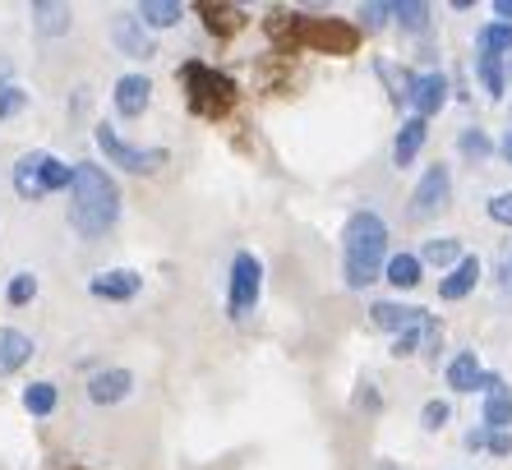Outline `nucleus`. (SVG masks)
I'll return each mask as SVG.
<instances>
[{
	"label": "nucleus",
	"instance_id": "f257e3e1",
	"mask_svg": "<svg viewBox=\"0 0 512 470\" xmlns=\"http://www.w3.org/2000/svg\"><path fill=\"white\" fill-rule=\"evenodd\" d=\"M268 37L277 42V51H282V56H296V51H319V56H356L360 24L277 10V14H268Z\"/></svg>",
	"mask_w": 512,
	"mask_h": 470
},
{
	"label": "nucleus",
	"instance_id": "f03ea898",
	"mask_svg": "<svg viewBox=\"0 0 512 470\" xmlns=\"http://www.w3.org/2000/svg\"><path fill=\"white\" fill-rule=\"evenodd\" d=\"M120 222V185L107 176V166L74 162L70 185V226L84 240H102Z\"/></svg>",
	"mask_w": 512,
	"mask_h": 470
},
{
	"label": "nucleus",
	"instance_id": "7ed1b4c3",
	"mask_svg": "<svg viewBox=\"0 0 512 470\" xmlns=\"http://www.w3.org/2000/svg\"><path fill=\"white\" fill-rule=\"evenodd\" d=\"M388 268V222L374 208H360L346 217L342 231V277L351 291H365Z\"/></svg>",
	"mask_w": 512,
	"mask_h": 470
},
{
	"label": "nucleus",
	"instance_id": "20e7f679",
	"mask_svg": "<svg viewBox=\"0 0 512 470\" xmlns=\"http://www.w3.org/2000/svg\"><path fill=\"white\" fill-rule=\"evenodd\" d=\"M180 83H185V102L199 120H227L240 102V88L231 74L203 65V60H185L180 65Z\"/></svg>",
	"mask_w": 512,
	"mask_h": 470
},
{
	"label": "nucleus",
	"instance_id": "39448f33",
	"mask_svg": "<svg viewBox=\"0 0 512 470\" xmlns=\"http://www.w3.org/2000/svg\"><path fill=\"white\" fill-rule=\"evenodd\" d=\"M10 185L24 203H37V199H47V194L70 189L74 185V166L60 162V157L47 153V148H33V153H24L19 162H14Z\"/></svg>",
	"mask_w": 512,
	"mask_h": 470
},
{
	"label": "nucleus",
	"instance_id": "423d86ee",
	"mask_svg": "<svg viewBox=\"0 0 512 470\" xmlns=\"http://www.w3.org/2000/svg\"><path fill=\"white\" fill-rule=\"evenodd\" d=\"M93 139H97V148H102V157H107L111 166H120V171H130V176H153V171H162V166L171 162L167 148H134V143L120 139V130L107 125V120H97Z\"/></svg>",
	"mask_w": 512,
	"mask_h": 470
},
{
	"label": "nucleus",
	"instance_id": "0eeeda50",
	"mask_svg": "<svg viewBox=\"0 0 512 470\" xmlns=\"http://www.w3.org/2000/svg\"><path fill=\"white\" fill-rule=\"evenodd\" d=\"M259 295H263V263L259 254L240 249L231 259V286H227V314L231 318H250L259 309Z\"/></svg>",
	"mask_w": 512,
	"mask_h": 470
},
{
	"label": "nucleus",
	"instance_id": "6e6552de",
	"mask_svg": "<svg viewBox=\"0 0 512 470\" xmlns=\"http://www.w3.org/2000/svg\"><path fill=\"white\" fill-rule=\"evenodd\" d=\"M448 199H453V171H448L443 162H434L425 176H420L416 194H411V217H416V222H425L429 212L448 208Z\"/></svg>",
	"mask_w": 512,
	"mask_h": 470
},
{
	"label": "nucleus",
	"instance_id": "1a4fd4ad",
	"mask_svg": "<svg viewBox=\"0 0 512 470\" xmlns=\"http://www.w3.org/2000/svg\"><path fill=\"white\" fill-rule=\"evenodd\" d=\"M139 291H143V272H134V268H102L88 277V295L107 300V305H125Z\"/></svg>",
	"mask_w": 512,
	"mask_h": 470
},
{
	"label": "nucleus",
	"instance_id": "9d476101",
	"mask_svg": "<svg viewBox=\"0 0 512 470\" xmlns=\"http://www.w3.org/2000/svg\"><path fill=\"white\" fill-rule=\"evenodd\" d=\"M443 102H448V74H439V70L411 74V88H406V106H411L420 120L439 116Z\"/></svg>",
	"mask_w": 512,
	"mask_h": 470
},
{
	"label": "nucleus",
	"instance_id": "9b49d317",
	"mask_svg": "<svg viewBox=\"0 0 512 470\" xmlns=\"http://www.w3.org/2000/svg\"><path fill=\"white\" fill-rule=\"evenodd\" d=\"M111 42H116V51H125L134 60H153V51H157L153 33L139 24V14H116L111 19Z\"/></svg>",
	"mask_w": 512,
	"mask_h": 470
},
{
	"label": "nucleus",
	"instance_id": "f8f14e48",
	"mask_svg": "<svg viewBox=\"0 0 512 470\" xmlns=\"http://www.w3.org/2000/svg\"><path fill=\"white\" fill-rule=\"evenodd\" d=\"M111 102H116V116H125V120L143 116L148 102H153V79H148V74H120Z\"/></svg>",
	"mask_w": 512,
	"mask_h": 470
},
{
	"label": "nucleus",
	"instance_id": "ddd939ff",
	"mask_svg": "<svg viewBox=\"0 0 512 470\" xmlns=\"http://www.w3.org/2000/svg\"><path fill=\"white\" fill-rule=\"evenodd\" d=\"M84 392L93 406H120V401L134 392V374L130 369H97V374L88 378Z\"/></svg>",
	"mask_w": 512,
	"mask_h": 470
},
{
	"label": "nucleus",
	"instance_id": "4468645a",
	"mask_svg": "<svg viewBox=\"0 0 512 470\" xmlns=\"http://www.w3.org/2000/svg\"><path fill=\"white\" fill-rule=\"evenodd\" d=\"M370 323L383 332H393V337H402V332L420 328L425 323V309L416 305H402V300H374L370 305Z\"/></svg>",
	"mask_w": 512,
	"mask_h": 470
},
{
	"label": "nucleus",
	"instance_id": "2eb2a0df",
	"mask_svg": "<svg viewBox=\"0 0 512 470\" xmlns=\"http://www.w3.org/2000/svg\"><path fill=\"white\" fill-rule=\"evenodd\" d=\"M37 355L33 337L19 328H0V378H14Z\"/></svg>",
	"mask_w": 512,
	"mask_h": 470
},
{
	"label": "nucleus",
	"instance_id": "dca6fc26",
	"mask_svg": "<svg viewBox=\"0 0 512 470\" xmlns=\"http://www.w3.org/2000/svg\"><path fill=\"white\" fill-rule=\"evenodd\" d=\"M199 19H203V28H208L217 42H227V37H236L240 28L250 24L240 5H213V0H199Z\"/></svg>",
	"mask_w": 512,
	"mask_h": 470
},
{
	"label": "nucleus",
	"instance_id": "f3484780",
	"mask_svg": "<svg viewBox=\"0 0 512 470\" xmlns=\"http://www.w3.org/2000/svg\"><path fill=\"white\" fill-rule=\"evenodd\" d=\"M425 134H429V120L406 116L402 130H397V139H393V166H411V162H416L420 148H425Z\"/></svg>",
	"mask_w": 512,
	"mask_h": 470
},
{
	"label": "nucleus",
	"instance_id": "a211bd4d",
	"mask_svg": "<svg viewBox=\"0 0 512 470\" xmlns=\"http://www.w3.org/2000/svg\"><path fill=\"white\" fill-rule=\"evenodd\" d=\"M476 282H480V259H476V254H466V259L439 282V295H443V300H462V295L476 291Z\"/></svg>",
	"mask_w": 512,
	"mask_h": 470
},
{
	"label": "nucleus",
	"instance_id": "6ab92c4d",
	"mask_svg": "<svg viewBox=\"0 0 512 470\" xmlns=\"http://www.w3.org/2000/svg\"><path fill=\"white\" fill-rule=\"evenodd\" d=\"M134 14H139V24L153 33V28H176L180 19H185V5H176V0H143Z\"/></svg>",
	"mask_w": 512,
	"mask_h": 470
},
{
	"label": "nucleus",
	"instance_id": "aec40b11",
	"mask_svg": "<svg viewBox=\"0 0 512 470\" xmlns=\"http://www.w3.org/2000/svg\"><path fill=\"white\" fill-rule=\"evenodd\" d=\"M489 434H508L512 429V388H494L485 397V411H480Z\"/></svg>",
	"mask_w": 512,
	"mask_h": 470
},
{
	"label": "nucleus",
	"instance_id": "412c9836",
	"mask_svg": "<svg viewBox=\"0 0 512 470\" xmlns=\"http://www.w3.org/2000/svg\"><path fill=\"white\" fill-rule=\"evenodd\" d=\"M420 272H425L420 254H393V259H388V268H383V277H388V282H393L397 291H416V286L425 282Z\"/></svg>",
	"mask_w": 512,
	"mask_h": 470
},
{
	"label": "nucleus",
	"instance_id": "4be33fe9",
	"mask_svg": "<svg viewBox=\"0 0 512 470\" xmlns=\"http://www.w3.org/2000/svg\"><path fill=\"white\" fill-rule=\"evenodd\" d=\"M480 374H485L480 355L476 351H462L453 365H448V388H453V392H476L480 388Z\"/></svg>",
	"mask_w": 512,
	"mask_h": 470
},
{
	"label": "nucleus",
	"instance_id": "5701e85b",
	"mask_svg": "<svg viewBox=\"0 0 512 470\" xmlns=\"http://www.w3.org/2000/svg\"><path fill=\"white\" fill-rule=\"evenodd\" d=\"M70 5H47V0H37L33 5V28L42 37H65L70 33Z\"/></svg>",
	"mask_w": 512,
	"mask_h": 470
},
{
	"label": "nucleus",
	"instance_id": "b1692460",
	"mask_svg": "<svg viewBox=\"0 0 512 470\" xmlns=\"http://www.w3.org/2000/svg\"><path fill=\"white\" fill-rule=\"evenodd\" d=\"M503 60H508V56H489V51H480V56H476L480 88H485L489 97H503V93H508V70H503Z\"/></svg>",
	"mask_w": 512,
	"mask_h": 470
},
{
	"label": "nucleus",
	"instance_id": "393cba45",
	"mask_svg": "<svg viewBox=\"0 0 512 470\" xmlns=\"http://www.w3.org/2000/svg\"><path fill=\"white\" fill-rule=\"evenodd\" d=\"M420 263H439V268H448V263H462V240H453V235H434V240H425V249H420Z\"/></svg>",
	"mask_w": 512,
	"mask_h": 470
},
{
	"label": "nucleus",
	"instance_id": "a878e982",
	"mask_svg": "<svg viewBox=\"0 0 512 470\" xmlns=\"http://www.w3.org/2000/svg\"><path fill=\"white\" fill-rule=\"evenodd\" d=\"M56 406H60L56 383H28V388H24V411H28V415L47 420V415L56 411Z\"/></svg>",
	"mask_w": 512,
	"mask_h": 470
},
{
	"label": "nucleus",
	"instance_id": "bb28decb",
	"mask_svg": "<svg viewBox=\"0 0 512 470\" xmlns=\"http://www.w3.org/2000/svg\"><path fill=\"white\" fill-rule=\"evenodd\" d=\"M429 5H420V0H402V5H393V19H397V28L402 33H429Z\"/></svg>",
	"mask_w": 512,
	"mask_h": 470
},
{
	"label": "nucleus",
	"instance_id": "cd10ccee",
	"mask_svg": "<svg viewBox=\"0 0 512 470\" xmlns=\"http://www.w3.org/2000/svg\"><path fill=\"white\" fill-rule=\"evenodd\" d=\"M476 51H489V56H512V24H485L476 33Z\"/></svg>",
	"mask_w": 512,
	"mask_h": 470
},
{
	"label": "nucleus",
	"instance_id": "c85d7f7f",
	"mask_svg": "<svg viewBox=\"0 0 512 470\" xmlns=\"http://www.w3.org/2000/svg\"><path fill=\"white\" fill-rule=\"evenodd\" d=\"M19 111H28V88H19L14 79H0V120H14Z\"/></svg>",
	"mask_w": 512,
	"mask_h": 470
},
{
	"label": "nucleus",
	"instance_id": "c756f323",
	"mask_svg": "<svg viewBox=\"0 0 512 470\" xmlns=\"http://www.w3.org/2000/svg\"><path fill=\"white\" fill-rule=\"evenodd\" d=\"M33 295H37V272H14L10 286H5V300L19 309V305H28Z\"/></svg>",
	"mask_w": 512,
	"mask_h": 470
},
{
	"label": "nucleus",
	"instance_id": "7c9ffc66",
	"mask_svg": "<svg viewBox=\"0 0 512 470\" xmlns=\"http://www.w3.org/2000/svg\"><path fill=\"white\" fill-rule=\"evenodd\" d=\"M457 148H462V157H471V162H485V157L494 153V143H489L485 130H466L462 139H457Z\"/></svg>",
	"mask_w": 512,
	"mask_h": 470
},
{
	"label": "nucleus",
	"instance_id": "2f4dec72",
	"mask_svg": "<svg viewBox=\"0 0 512 470\" xmlns=\"http://www.w3.org/2000/svg\"><path fill=\"white\" fill-rule=\"evenodd\" d=\"M448 420H453V406H448V401H425V411H420V424H425L429 434H439Z\"/></svg>",
	"mask_w": 512,
	"mask_h": 470
},
{
	"label": "nucleus",
	"instance_id": "473e14b6",
	"mask_svg": "<svg viewBox=\"0 0 512 470\" xmlns=\"http://www.w3.org/2000/svg\"><path fill=\"white\" fill-rule=\"evenodd\" d=\"M393 19V5H360V33H379Z\"/></svg>",
	"mask_w": 512,
	"mask_h": 470
},
{
	"label": "nucleus",
	"instance_id": "72a5a7b5",
	"mask_svg": "<svg viewBox=\"0 0 512 470\" xmlns=\"http://www.w3.org/2000/svg\"><path fill=\"white\" fill-rule=\"evenodd\" d=\"M489 217H494L499 226H512V189H503V194L489 199Z\"/></svg>",
	"mask_w": 512,
	"mask_h": 470
},
{
	"label": "nucleus",
	"instance_id": "f704fd0d",
	"mask_svg": "<svg viewBox=\"0 0 512 470\" xmlns=\"http://www.w3.org/2000/svg\"><path fill=\"white\" fill-rule=\"evenodd\" d=\"M420 332H425V323H420V328H411V332H402V337H393V355H397V360H406V355H416Z\"/></svg>",
	"mask_w": 512,
	"mask_h": 470
},
{
	"label": "nucleus",
	"instance_id": "c9c22d12",
	"mask_svg": "<svg viewBox=\"0 0 512 470\" xmlns=\"http://www.w3.org/2000/svg\"><path fill=\"white\" fill-rule=\"evenodd\" d=\"M439 346H443L439 318H429V314H425V355H429V360H439Z\"/></svg>",
	"mask_w": 512,
	"mask_h": 470
},
{
	"label": "nucleus",
	"instance_id": "e433bc0d",
	"mask_svg": "<svg viewBox=\"0 0 512 470\" xmlns=\"http://www.w3.org/2000/svg\"><path fill=\"white\" fill-rule=\"evenodd\" d=\"M489 438H494V434H489L485 424H480V429H471V434H466V452H485Z\"/></svg>",
	"mask_w": 512,
	"mask_h": 470
},
{
	"label": "nucleus",
	"instance_id": "4c0bfd02",
	"mask_svg": "<svg viewBox=\"0 0 512 470\" xmlns=\"http://www.w3.org/2000/svg\"><path fill=\"white\" fill-rule=\"evenodd\" d=\"M489 452L494 457H512V434H494L489 438Z\"/></svg>",
	"mask_w": 512,
	"mask_h": 470
},
{
	"label": "nucleus",
	"instance_id": "58836bf2",
	"mask_svg": "<svg viewBox=\"0 0 512 470\" xmlns=\"http://www.w3.org/2000/svg\"><path fill=\"white\" fill-rule=\"evenodd\" d=\"M494 14H499V24H512V0H494Z\"/></svg>",
	"mask_w": 512,
	"mask_h": 470
},
{
	"label": "nucleus",
	"instance_id": "ea45409f",
	"mask_svg": "<svg viewBox=\"0 0 512 470\" xmlns=\"http://www.w3.org/2000/svg\"><path fill=\"white\" fill-rule=\"evenodd\" d=\"M503 157H508V162H512V134H508V139H503Z\"/></svg>",
	"mask_w": 512,
	"mask_h": 470
},
{
	"label": "nucleus",
	"instance_id": "a19ab883",
	"mask_svg": "<svg viewBox=\"0 0 512 470\" xmlns=\"http://www.w3.org/2000/svg\"><path fill=\"white\" fill-rule=\"evenodd\" d=\"M70 470H84V466H70Z\"/></svg>",
	"mask_w": 512,
	"mask_h": 470
}]
</instances>
